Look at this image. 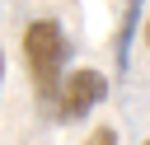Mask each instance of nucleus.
<instances>
[{
  "instance_id": "obj_3",
  "label": "nucleus",
  "mask_w": 150,
  "mask_h": 145,
  "mask_svg": "<svg viewBox=\"0 0 150 145\" xmlns=\"http://www.w3.org/2000/svg\"><path fill=\"white\" fill-rule=\"evenodd\" d=\"M136 14H141V0H127V19L117 28V75H127V56H131V33H136Z\"/></svg>"
},
{
  "instance_id": "obj_2",
  "label": "nucleus",
  "mask_w": 150,
  "mask_h": 145,
  "mask_svg": "<svg viewBox=\"0 0 150 145\" xmlns=\"http://www.w3.org/2000/svg\"><path fill=\"white\" fill-rule=\"evenodd\" d=\"M56 112H61V122H84L103 98H108V75L103 70H75L70 80H61L56 84Z\"/></svg>"
},
{
  "instance_id": "obj_5",
  "label": "nucleus",
  "mask_w": 150,
  "mask_h": 145,
  "mask_svg": "<svg viewBox=\"0 0 150 145\" xmlns=\"http://www.w3.org/2000/svg\"><path fill=\"white\" fill-rule=\"evenodd\" d=\"M0 80H5V47H0Z\"/></svg>"
},
{
  "instance_id": "obj_7",
  "label": "nucleus",
  "mask_w": 150,
  "mask_h": 145,
  "mask_svg": "<svg viewBox=\"0 0 150 145\" xmlns=\"http://www.w3.org/2000/svg\"><path fill=\"white\" fill-rule=\"evenodd\" d=\"M145 145H150V140H145Z\"/></svg>"
},
{
  "instance_id": "obj_6",
  "label": "nucleus",
  "mask_w": 150,
  "mask_h": 145,
  "mask_svg": "<svg viewBox=\"0 0 150 145\" xmlns=\"http://www.w3.org/2000/svg\"><path fill=\"white\" fill-rule=\"evenodd\" d=\"M145 42H150V28H145Z\"/></svg>"
},
{
  "instance_id": "obj_1",
  "label": "nucleus",
  "mask_w": 150,
  "mask_h": 145,
  "mask_svg": "<svg viewBox=\"0 0 150 145\" xmlns=\"http://www.w3.org/2000/svg\"><path fill=\"white\" fill-rule=\"evenodd\" d=\"M23 61H28V75H33L38 94L52 98L56 84H61V75H66V61H70V42H66L61 23H52V19L28 23V33H23Z\"/></svg>"
},
{
  "instance_id": "obj_4",
  "label": "nucleus",
  "mask_w": 150,
  "mask_h": 145,
  "mask_svg": "<svg viewBox=\"0 0 150 145\" xmlns=\"http://www.w3.org/2000/svg\"><path fill=\"white\" fill-rule=\"evenodd\" d=\"M84 145H117V131H112V126H98V131H94Z\"/></svg>"
}]
</instances>
